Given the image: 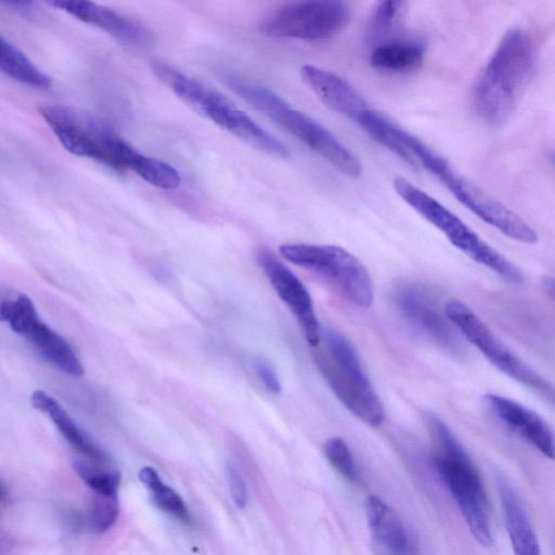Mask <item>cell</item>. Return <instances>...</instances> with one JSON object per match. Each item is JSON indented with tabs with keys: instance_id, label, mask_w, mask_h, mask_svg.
<instances>
[{
	"instance_id": "6da1fadb",
	"label": "cell",
	"mask_w": 555,
	"mask_h": 555,
	"mask_svg": "<svg viewBox=\"0 0 555 555\" xmlns=\"http://www.w3.org/2000/svg\"><path fill=\"white\" fill-rule=\"evenodd\" d=\"M535 43L522 28H511L478 75L473 89L475 111L498 125L514 111L535 65Z\"/></svg>"
},
{
	"instance_id": "7a4b0ae2",
	"label": "cell",
	"mask_w": 555,
	"mask_h": 555,
	"mask_svg": "<svg viewBox=\"0 0 555 555\" xmlns=\"http://www.w3.org/2000/svg\"><path fill=\"white\" fill-rule=\"evenodd\" d=\"M423 417L431 440L436 467L469 531L482 546H492L487 493L475 464L438 414L426 411Z\"/></svg>"
},
{
	"instance_id": "3957f363",
	"label": "cell",
	"mask_w": 555,
	"mask_h": 555,
	"mask_svg": "<svg viewBox=\"0 0 555 555\" xmlns=\"http://www.w3.org/2000/svg\"><path fill=\"white\" fill-rule=\"evenodd\" d=\"M229 88L279 127L319 154L341 173L358 178L361 163L331 131L309 115L294 108L267 87L227 75Z\"/></svg>"
},
{
	"instance_id": "277c9868",
	"label": "cell",
	"mask_w": 555,
	"mask_h": 555,
	"mask_svg": "<svg viewBox=\"0 0 555 555\" xmlns=\"http://www.w3.org/2000/svg\"><path fill=\"white\" fill-rule=\"evenodd\" d=\"M314 348L319 371L339 402L364 424L378 426L384 420V406L350 340L326 330Z\"/></svg>"
},
{
	"instance_id": "5b68a950",
	"label": "cell",
	"mask_w": 555,
	"mask_h": 555,
	"mask_svg": "<svg viewBox=\"0 0 555 555\" xmlns=\"http://www.w3.org/2000/svg\"><path fill=\"white\" fill-rule=\"evenodd\" d=\"M39 114L69 153L132 170L140 153L92 115L65 105L40 106Z\"/></svg>"
},
{
	"instance_id": "8992f818",
	"label": "cell",
	"mask_w": 555,
	"mask_h": 555,
	"mask_svg": "<svg viewBox=\"0 0 555 555\" xmlns=\"http://www.w3.org/2000/svg\"><path fill=\"white\" fill-rule=\"evenodd\" d=\"M396 193L418 215L438 229L449 242L475 262L488 268L509 284L520 285L521 271L485 242L456 215L402 177L392 182Z\"/></svg>"
},
{
	"instance_id": "52a82bcc",
	"label": "cell",
	"mask_w": 555,
	"mask_h": 555,
	"mask_svg": "<svg viewBox=\"0 0 555 555\" xmlns=\"http://www.w3.org/2000/svg\"><path fill=\"white\" fill-rule=\"evenodd\" d=\"M279 250L284 259L320 276L350 304L364 309L371 307L372 278L365 266L345 248L292 243L281 245Z\"/></svg>"
},
{
	"instance_id": "ba28073f",
	"label": "cell",
	"mask_w": 555,
	"mask_h": 555,
	"mask_svg": "<svg viewBox=\"0 0 555 555\" xmlns=\"http://www.w3.org/2000/svg\"><path fill=\"white\" fill-rule=\"evenodd\" d=\"M443 311L462 336L493 366L555 408V386L524 362L467 305L450 299Z\"/></svg>"
},
{
	"instance_id": "9c48e42d",
	"label": "cell",
	"mask_w": 555,
	"mask_h": 555,
	"mask_svg": "<svg viewBox=\"0 0 555 555\" xmlns=\"http://www.w3.org/2000/svg\"><path fill=\"white\" fill-rule=\"evenodd\" d=\"M349 18L350 8L344 1H292L267 12L258 27L268 37L319 41L337 35Z\"/></svg>"
},
{
	"instance_id": "30bf717a",
	"label": "cell",
	"mask_w": 555,
	"mask_h": 555,
	"mask_svg": "<svg viewBox=\"0 0 555 555\" xmlns=\"http://www.w3.org/2000/svg\"><path fill=\"white\" fill-rule=\"evenodd\" d=\"M0 319L60 370L76 377L83 374V366L72 346L40 320L28 296L12 294L2 297Z\"/></svg>"
},
{
	"instance_id": "8fae6325",
	"label": "cell",
	"mask_w": 555,
	"mask_h": 555,
	"mask_svg": "<svg viewBox=\"0 0 555 555\" xmlns=\"http://www.w3.org/2000/svg\"><path fill=\"white\" fill-rule=\"evenodd\" d=\"M399 314L418 333L453 357L462 358L464 347L435 298L421 284L401 282L392 291Z\"/></svg>"
},
{
	"instance_id": "7c38bea8",
	"label": "cell",
	"mask_w": 555,
	"mask_h": 555,
	"mask_svg": "<svg viewBox=\"0 0 555 555\" xmlns=\"http://www.w3.org/2000/svg\"><path fill=\"white\" fill-rule=\"evenodd\" d=\"M257 260L276 295L296 319L307 343L313 348L317 347L321 343L322 331L308 289L269 249H260Z\"/></svg>"
},
{
	"instance_id": "4fadbf2b",
	"label": "cell",
	"mask_w": 555,
	"mask_h": 555,
	"mask_svg": "<svg viewBox=\"0 0 555 555\" xmlns=\"http://www.w3.org/2000/svg\"><path fill=\"white\" fill-rule=\"evenodd\" d=\"M197 112L253 147L274 157H288V149L228 98L209 88Z\"/></svg>"
},
{
	"instance_id": "5bb4252c",
	"label": "cell",
	"mask_w": 555,
	"mask_h": 555,
	"mask_svg": "<svg viewBox=\"0 0 555 555\" xmlns=\"http://www.w3.org/2000/svg\"><path fill=\"white\" fill-rule=\"evenodd\" d=\"M490 412L545 457L555 459V436L548 424L524 404L498 393L483 397Z\"/></svg>"
},
{
	"instance_id": "9a60e30c",
	"label": "cell",
	"mask_w": 555,
	"mask_h": 555,
	"mask_svg": "<svg viewBox=\"0 0 555 555\" xmlns=\"http://www.w3.org/2000/svg\"><path fill=\"white\" fill-rule=\"evenodd\" d=\"M302 81L332 111L358 122L370 109L359 91L345 78L311 64L300 68Z\"/></svg>"
},
{
	"instance_id": "2e32d148",
	"label": "cell",
	"mask_w": 555,
	"mask_h": 555,
	"mask_svg": "<svg viewBox=\"0 0 555 555\" xmlns=\"http://www.w3.org/2000/svg\"><path fill=\"white\" fill-rule=\"evenodd\" d=\"M47 3L127 44L143 46L150 41V34L140 23L113 9L81 0H55Z\"/></svg>"
},
{
	"instance_id": "e0dca14e",
	"label": "cell",
	"mask_w": 555,
	"mask_h": 555,
	"mask_svg": "<svg viewBox=\"0 0 555 555\" xmlns=\"http://www.w3.org/2000/svg\"><path fill=\"white\" fill-rule=\"evenodd\" d=\"M496 488L514 555H541L537 533L519 493L503 475L496 476Z\"/></svg>"
},
{
	"instance_id": "ac0fdd59",
	"label": "cell",
	"mask_w": 555,
	"mask_h": 555,
	"mask_svg": "<svg viewBox=\"0 0 555 555\" xmlns=\"http://www.w3.org/2000/svg\"><path fill=\"white\" fill-rule=\"evenodd\" d=\"M365 511L377 552L382 555H408V537L396 512L375 495L367 498Z\"/></svg>"
},
{
	"instance_id": "d6986e66",
	"label": "cell",
	"mask_w": 555,
	"mask_h": 555,
	"mask_svg": "<svg viewBox=\"0 0 555 555\" xmlns=\"http://www.w3.org/2000/svg\"><path fill=\"white\" fill-rule=\"evenodd\" d=\"M31 404L53 422L65 440L92 462L105 463V453L75 424L64 408L42 390L31 393Z\"/></svg>"
},
{
	"instance_id": "ffe728a7",
	"label": "cell",
	"mask_w": 555,
	"mask_h": 555,
	"mask_svg": "<svg viewBox=\"0 0 555 555\" xmlns=\"http://www.w3.org/2000/svg\"><path fill=\"white\" fill-rule=\"evenodd\" d=\"M422 40L398 38L375 44L370 56L373 68L386 73H408L418 68L425 56Z\"/></svg>"
},
{
	"instance_id": "44dd1931",
	"label": "cell",
	"mask_w": 555,
	"mask_h": 555,
	"mask_svg": "<svg viewBox=\"0 0 555 555\" xmlns=\"http://www.w3.org/2000/svg\"><path fill=\"white\" fill-rule=\"evenodd\" d=\"M0 68L8 77L30 87L46 89L51 78L40 70L17 47L0 37Z\"/></svg>"
},
{
	"instance_id": "7402d4cb",
	"label": "cell",
	"mask_w": 555,
	"mask_h": 555,
	"mask_svg": "<svg viewBox=\"0 0 555 555\" xmlns=\"http://www.w3.org/2000/svg\"><path fill=\"white\" fill-rule=\"evenodd\" d=\"M139 478L160 509L181 520L190 519L184 501L172 488L163 482L157 470L151 466L142 467Z\"/></svg>"
},
{
	"instance_id": "603a6c76",
	"label": "cell",
	"mask_w": 555,
	"mask_h": 555,
	"mask_svg": "<svg viewBox=\"0 0 555 555\" xmlns=\"http://www.w3.org/2000/svg\"><path fill=\"white\" fill-rule=\"evenodd\" d=\"M133 172L153 186L163 190H175L181 183L180 173L175 167L143 154Z\"/></svg>"
},
{
	"instance_id": "cb8c5ba5",
	"label": "cell",
	"mask_w": 555,
	"mask_h": 555,
	"mask_svg": "<svg viewBox=\"0 0 555 555\" xmlns=\"http://www.w3.org/2000/svg\"><path fill=\"white\" fill-rule=\"evenodd\" d=\"M119 514L117 494L94 493L87 513L90 529L104 532L116 522Z\"/></svg>"
},
{
	"instance_id": "d4e9b609",
	"label": "cell",
	"mask_w": 555,
	"mask_h": 555,
	"mask_svg": "<svg viewBox=\"0 0 555 555\" xmlns=\"http://www.w3.org/2000/svg\"><path fill=\"white\" fill-rule=\"evenodd\" d=\"M405 10L406 2L404 1L379 2L371 16L369 37L371 39H379L393 30L403 16Z\"/></svg>"
},
{
	"instance_id": "484cf974",
	"label": "cell",
	"mask_w": 555,
	"mask_h": 555,
	"mask_svg": "<svg viewBox=\"0 0 555 555\" xmlns=\"http://www.w3.org/2000/svg\"><path fill=\"white\" fill-rule=\"evenodd\" d=\"M76 472L94 493L117 494L119 475L112 470H104L91 463L77 460L74 463Z\"/></svg>"
},
{
	"instance_id": "4316f807",
	"label": "cell",
	"mask_w": 555,
	"mask_h": 555,
	"mask_svg": "<svg viewBox=\"0 0 555 555\" xmlns=\"http://www.w3.org/2000/svg\"><path fill=\"white\" fill-rule=\"evenodd\" d=\"M324 454L331 465L347 480L358 479L357 467L347 442L340 437L327 439L323 446Z\"/></svg>"
},
{
	"instance_id": "83f0119b",
	"label": "cell",
	"mask_w": 555,
	"mask_h": 555,
	"mask_svg": "<svg viewBox=\"0 0 555 555\" xmlns=\"http://www.w3.org/2000/svg\"><path fill=\"white\" fill-rule=\"evenodd\" d=\"M253 369L267 390L271 393L281 392L282 386L279 375L270 361L257 358L253 361Z\"/></svg>"
},
{
	"instance_id": "f1b7e54d",
	"label": "cell",
	"mask_w": 555,
	"mask_h": 555,
	"mask_svg": "<svg viewBox=\"0 0 555 555\" xmlns=\"http://www.w3.org/2000/svg\"><path fill=\"white\" fill-rule=\"evenodd\" d=\"M227 476L231 496L235 505L240 508H244L248 500L247 486L244 476L241 470L232 464L227 468Z\"/></svg>"
},
{
	"instance_id": "f546056e",
	"label": "cell",
	"mask_w": 555,
	"mask_h": 555,
	"mask_svg": "<svg viewBox=\"0 0 555 555\" xmlns=\"http://www.w3.org/2000/svg\"><path fill=\"white\" fill-rule=\"evenodd\" d=\"M543 285H544V288H545L547 295L555 302V279L554 278L545 279L543 282Z\"/></svg>"
},
{
	"instance_id": "4dcf8cb0",
	"label": "cell",
	"mask_w": 555,
	"mask_h": 555,
	"mask_svg": "<svg viewBox=\"0 0 555 555\" xmlns=\"http://www.w3.org/2000/svg\"><path fill=\"white\" fill-rule=\"evenodd\" d=\"M551 162H552V165H553V166H554V168H555V153H553V154L551 155Z\"/></svg>"
}]
</instances>
